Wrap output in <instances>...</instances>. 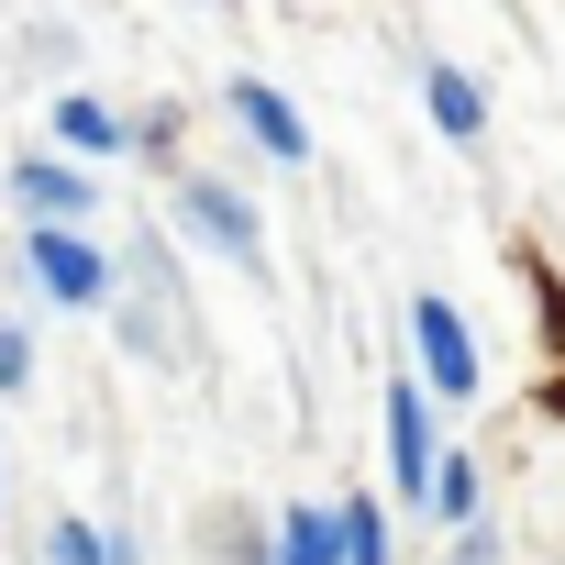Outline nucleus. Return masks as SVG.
Wrapping results in <instances>:
<instances>
[{"mask_svg": "<svg viewBox=\"0 0 565 565\" xmlns=\"http://www.w3.org/2000/svg\"><path fill=\"white\" fill-rule=\"evenodd\" d=\"M56 565H111V532H89V521H56Z\"/></svg>", "mask_w": 565, "mask_h": 565, "instance_id": "obj_12", "label": "nucleus"}, {"mask_svg": "<svg viewBox=\"0 0 565 565\" xmlns=\"http://www.w3.org/2000/svg\"><path fill=\"white\" fill-rule=\"evenodd\" d=\"M0 388H34V344H23L12 322H0Z\"/></svg>", "mask_w": 565, "mask_h": 565, "instance_id": "obj_13", "label": "nucleus"}, {"mask_svg": "<svg viewBox=\"0 0 565 565\" xmlns=\"http://www.w3.org/2000/svg\"><path fill=\"white\" fill-rule=\"evenodd\" d=\"M12 200H23L34 222H78V211H89L100 189H89L78 167H56V156H34V167H12Z\"/></svg>", "mask_w": 565, "mask_h": 565, "instance_id": "obj_5", "label": "nucleus"}, {"mask_svg": "<svg viewBox=\"0 0 565 565\" xmlns=\"http://www.w3.org/2000/svg\"><path fill=\"white\" fill-rule=\"evenodd\" d=\"M233 111H244V134H255V145H266V156H289V167H300V156H311V122H300V111H289V100H277V89H266V78H244V89H233Z\"/></svg>", "mask_w": 565, "mask_h": 565, "instance_id": "obj_6", "label": "nucleus"}, {"mask_svg": "<svg viewBox=\"0 0 565 565\" xmlns=\"http://www.w3.org/2000/svg\"><path fill=\"white\" fill-rule=\"evenodd\" d=\"M422 100H433V122H444V134H455V145H466V134H477V122H488V89H477V78H466V67H433V78H422Z\"/></svg>", "mask_w": 565, "mask_h": 565, "instance_id": "obj_7", "label": "nucleus"}, {"mask_svg": "<svg viewBox=\"0 0 565 565\" xmlns=\"http://www.w3.org/2000/svg\"><path fill=\"white\" fill-rule=\"evenodd\" d=\"M56 134H67L78 156H111V145H122V122H111L100 100H56Z\"/></svg>", "mask_w": 565, "mask_h": 565, "instance_id": "obj_9", "label": "nucleus"}, {"mask_svg": "<svg viewBox=\"0 0 565 565\" xmlns=\"http://www.w3.org/2000/svg\"><path fill=\"white\" fill-rule=\"evenodd\" d=\"M433 510L466 521V510H477V466H444V455H433Z\"/></svg>", "mask_w": 565, "mask_h": 565, "instance_id": "obj_11", "label": "nucleus"}, {"mask_svg": "<svg viewBox=\"0 0 565 565\" xmlns=\"http://www.w3.org/2000/svg\"><path fill=\"white\" fill-rule=\"evenodd\" d=\"M411 344H422V377L444 388V399H466L477 388V344H466V322H455V300H411Z\"/></svg>", "mask_w": 565, "mask_h": 565, "instance_id": "obj_2", "label": "nucleus"}, {"mask_svg": "<svg viewBox=\"0 0 565 565\" xmlns=\"http://www.w3.org/2000/svg\"><path fill=\"white\" fill-rule=\"evenodd\" d=\"M178 222H189V233H211V244H222V255H244V266L266 255V222H255L222 178H189V189H178Z\"/></svg>", "mask_w": 565, "mask_h": 565, "instance_id": "obj_3", "label": "nucleus"}, {"mask_svg": "<svg viewBox=\"0 0 565 565\" xmlns=\"http://www.w3.org/2000/svg\"><path fill=\"white\" fill-rule=\"evenodd\" d=\"M333 532H344V543H333L344 565H388V521H377V499H344V521H333Z\"/></svg>", "mask_w": 565, "mask_h": 565, "instance_id": "obj_8", "label": "nucleus"}, {"mask_svg": "<svg viewBox=\"0 0 565 565\" xmlns=\"http://www.w3.org/2000/svg\"><path fill=\"white\" fill-rule=\"evenodd\" d=\"M277 565H333V521H322V510H289V532H277Z\"/></svg>", "mask_w": 565, "mask_h": 565, "instance_id": "obj_10", "label": "nucleus"}, {"mask_svg": "<svg viewBox=\"0 0 565 565\" xmlns=\"http://www.w3.org/2000/svg\"><path fill=\"white\" fill-rule=\"evenodd\" d=\"M433 422H422V388H388V477H399V499H422L433 488Z\"/></svg>", "mask_w": 565, "mask_h": 565, "instance_id": "obj_4", "label": "nucleus"}, {"mask_svg": "<svg viewBox=\"0 0 565 565\" xmlns=\"http://www.w3.org/2000/svg\"><path fill=\"white\" fill-rule=\"evenodd\" d=\"M34 289H45V300H67V311H100V300H111V266H100L78 233L34 222Z\"/></svg>", "mask_w": 565, "mask_h": 565, "instance_id": "obj_1", "label": "nucleus"}]
</instances>
